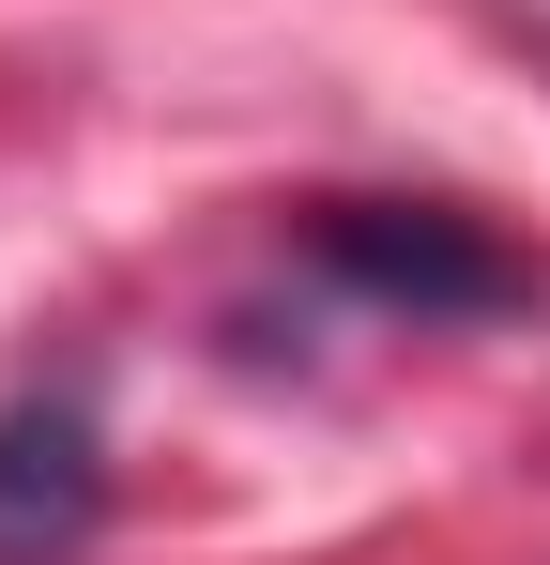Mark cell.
Masks as SVG:
<instances>
[{
  "instance_id": "obj_2",
  "label": "cell",
  "mask_w": 550,
  "mask_h": 565,
  "mask_svg": "<svg viewBox=\"0 0 550 565\" xmlns=\"http://www.w3.org/2000/svg\"><path fill=\"white\" fill-rule=\"evenodd\" d=\"M107 535V428L92 397H15L0 413V565H77Z\"/></svg>"
},
{
  "instance_id": "obj_1",
  "label": "cell",
  "mask_w": 550,
  "mask_h": 565,
  "mask_svg": "<svg viewBox=\"0 0 550 565\" xmlns=\"http://www.w3.org/2000/svg\"><path fill=\"white\" fill-rule=\"evenodd\" d=\"M306 260L352 276L367 306H413V321H489V306H536V260L505 230H474L458 199H306Z\"/></svg>"
}]
</instances>
